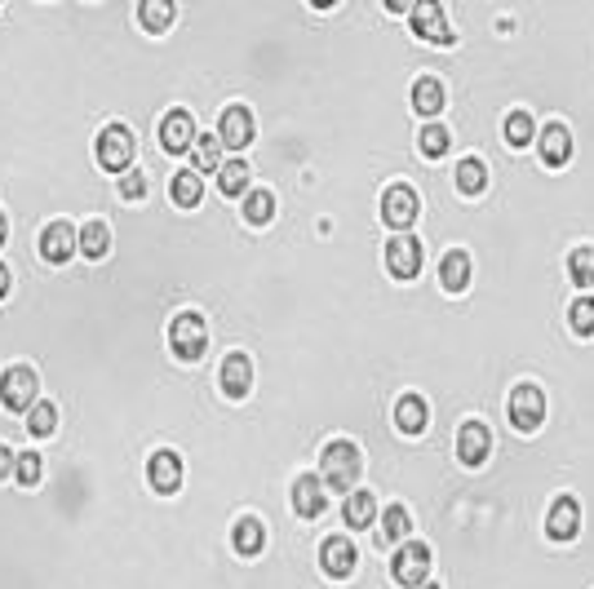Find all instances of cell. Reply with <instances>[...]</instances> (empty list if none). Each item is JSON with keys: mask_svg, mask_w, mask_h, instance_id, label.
<instances>
[{"mask_svg": "<svg viewBox=\"0 0 594 589\" xmlns=\"http://www.w3.org/2000/svg\"><path fill=\"white\" fill-rule=\"evenodd\" d=\"M36 390H40V381H36V372L27 368V364L5 368V377H0V399H5L9 412H32L36 403H40Z\"/></svg>", "mask_w": 594, "mask_h": 589, "instance_id": "5", "label": "cell"}, {"mask_svg": "<svg viewBox=\"0 0 594 589\" xmlns=\"http://www.w3.org/2000/svg\"><path fill=\"white\" fill-rule=\"evenodd\" d=\"M413 36L430 40V45H453V40H457L439 0H417V5H413Z\"/></svg>", "mask_w": 594, "mask_h": 589, "instance_id": "11", "label": "cell"}, {"mask_svg": "<svg viewBox=\"0 0 594 589\" xmlns=\"http://www.w3.org/2000/svg\"><path fill=\"white\" fill-rule=\"evenodd\" d=\"M249 386H253V364H249V355L235 350V355L222 359V390H227V399H244Z\"/></svg>", "mask_w": 594, "mask_h": 589, "instance_id": "20", "label": "cell"}, {"mask_svg": "<svg viewBox=\"0 0 594 589\" xmlns=\"http://www.w3.org/2000/svg\"><path fill=\"white\" fill-rule=\"evenodd\" d=\"M129 160H133V133L125 129V124H107V129L98 133V164L125 178Z\"/></svg>", "mask_w": 594, "mask_h": 589, "instance_id": "7", "label": "cell"}, {"mask_svg": "<svg viewBox=\"0 0 594 589\" xmlns=\"http://www.w3.org/2000/svg\"><path fill=\"white\" fill-rule=\"evenodd\" d=\"M364 470V452L355 448L351 439H333L329 448L320 452V479L324 488L333 492H355V479H360Z\"/></svg>", "mask_w": 594, "mask_h": 589, "instance_id": "1", "label": "cell"}, {"mask_svg": "<svg viewBox=\"0 0 594 589\" xmlns=\"http://www.w3.org/2000/svg\"><path fill=\"white\" fill-rule=\"evenodd\" d=\"M138 14H142V27H147V31H165L173 23V5H169V0H142Z\"/></svg>", "mask_w": 594, "mask_h": 589, "instance_id": "36", "label": "cell"}, {"mask_svg": "<svg viewBox=\"0 0 594 589\" xmlns=\"http://www.w3.org/2000/svg\"><path fill=\"white\" fill-rule=\"evenodd\" d=\"M448 107V89L439 76H417L413 80V111H422V116H439V111Z\"/></svg>", "mask_w": 594, "mask_h": 589, "instance_id": "23", "label": "cell"}, {"mask_svg": "<svg viewBox=\"0 0 594 589\" xmlns=\"http://www.w3.org/2000/svg\"><path fill=\"white\" fill-rule=\"evenodd\" d=\"M373 519H377V492L355 488L351 496H346V523H351V527H368Z\"/></svg>", "mask_w": 594, "mask_h": 589, "instance_id": "28", "label": "cell"}, {"mask_svg": "<svg viewBox=\"0 0 594 589\" xmlns=\"http://www.w3.org/2000/svg\"><path fill=\"white\" fill-rule=\"evenodd\" d=\"M581 519H586V510H581V501L572 492H563L555 496V505L546 510V536L550 541H577V532H581Z\"/></svg>", "mask_w": 594, "mask_h": 589, "instance_id": "8", "label": "cell"}, {"mask_svg": "<svg viewBox=\"0 0 594 589\" xmlns=\"http://www.w3.org/2000/svg\"><path fill=\"white\" fill-rule=\"evenodd\" d=\"M422 240L417 235H395L391 244H386V271H391L395 279H417V271H422Z\"/></svg>", "mask_w": 594, "mask_h": 589, "instance_id": "12", "label": "cell"}, {"mask_svg": "<svg viewBox=\"0 0 594 589\" xmlns=\"http://www.w3.org/2000/svg\"><path fill=\"white\" fill-rule=\"evenodd\" d=\"M27 430L36 434V439H49V434L58 430V408L49 399H40L32 412H27Z\"/></svg>", "mask_w": 594, "mask_h": 589, "instance_id": "35", "label": "cell"}, {"mask_svg": "<svg viewBox=\"0 0 594 589\" xmlns=\"http://www.w3.org/2000/svg\"><path fill=\"white\" fill-rule=\"evenodd\" d=\"M329 488H324L320 474H297L293 479V510L297 519H320L324 505H329V496H324Z\"/></svg>", "mask_w": 594, "mask_h": 589, "instance_id": "14", "label": "cell"}, {"mask_svg": "<svg viewBox=\"0 0 594 589\" xmlns=\"http://www.w3.org/2000/svg\"><path fill=\"white\" fill-rule=\"evenodd\" d=\"M382 217L395 226V231H408V226L422 217V200H417V191L408 182H395L382 191Z\"/></svg>", "mask_w": 594, "mask_h": 589, "instance_id": "9", "label": "cell"}, {"mask_svg": "<svg viewBox=\"0 0 594 589\" xmlns=\"http://www.w3.org/2000/svg\"><path fill=\"white\" fill-rule=\"evenodd\" d=\"M14 470H18V457L5 448V443H0V479H9V474H14Z\"/></svg>", "mask_w": 594, "mask_h": 589, "instance_id": "40", "label": "cell"}, {"mask_svg": "<svg viewBox=\"0 0 594 589\" xmlns=\"http://www.w3.org/2000/svg\"><path fill=\"white\" fill-rule=\"evenodd\" d=\"M18 483H27V488L40 483V457L36 452H18Z\"/></svg>", "mask_w": 594, "mask_h": 589, "instance_id": "39", "label": "cell"}, {"mask_svg": "<svg viewBox=\"0 0 594 589\" xmlns=\"http://www.w3.org/2000/svg\"><path fill=\"white\" fill-rule=\"evenodd\" d=\"M355 558H360V554H355L351 536H342V532L329 536V541L320 545V567L333 576V581H346V576L355 572Z\"/></svg>", "mask_w": 594, "mask_h": 589, "instance_id": "15", "label": "cell"}, {"mask_svg": "<svg viewBox=\"0 0 594 589\" xmlns=\"http://www.w3.org/2000/svg\"><path fill=\"white\" fill-rule=\"evenodd\" d=\"M457 191L462 195H484L488 191V178H493V173H488V160H479V155H466V160H457Z\"/></svg>", "mask_w": 594, "mask_h": 589, "instance_id": "24", "label": "cell"}, {"mask_svg": "<svg viewBox=\"0 0 594 589\" xmlns=\"http://www.w3.org/2000/svg\"><path fill=\"white\" fill-rule=\"evenodd\" d=\"M244 217H249L253 226H266L275 217V195L266 191V186H253V191L244 195Z\"/></svg>", "mask_w": 594, "mask_h": 589, "instance_id": "31", "label": "cell"}, {"mask_svg": "<svg viewBox=\"0 0 594 589\" xmlns=\"http://www.w3.org/2000/svg\"><path fill=\"white\" fill-rule=\"evenodd\" d=\"M408 532H413V514H408L399 501H395V505H386V510H382V532H377V541H382V545H399Z\"/></svg>", "mask_w": 594, "mask_h": 589, "instance_id": "26", "label": "cell"}, {"mask_svg": "<svg viewBox=\"0 0 594 589\" xmlns=\"http://www.w3.org/2000/svg\"><path fill=\"white\" fill-rule=\"evenodd\" d=\"M196 169H222V142L218 133H204L196 142Z\"/></svg>", "mask_w": 594, "mask_h": 589, "instance_id": "37", "label": "cell"}, {"mask_svg": "<svg viewBox=\"0 0 594 589\" xmlns=\"http://www.w3.org/2000/svg\"><path fill=\"white\" fill-rule=\"evenodd\" d=\"M426 421H430V408H426V399L417 395V390L399 395V403H395V426H399V434H422Z\"/></svg>", "mask_w": 594, "mask_h": 589, "instance_id": "22", "label": "cell"}, {"mask_svg": "<svg viewBox=\"0 0 594 589\" xmlns=\"http://www.w3.org/2000/svg\"><path fill=\"white\" fill-rule=\"evenodd\" d=\"M160 142H165V151H187V147H196L200 133H196V120H191V111L173 107L169 116L160 120Z\"/></svg>", "mask_w": 594, "mask_h": 589, "instance_id": "18", "label": "cell"}, {"mask_svg": "<svg viewBox=\"0 0 594 589\" xmlns=\"http://www.w3.org/2000/svg\"><path fill=\"white\" fill-rule=\"evenodd\" d=\"M470 275H475V262H470L466 248H448V253L439 257V288H444V293H466Z\"/></svg>", "mask_w": 594, "mask_h": 589, "instance_id": "17", "label": "cell"}, {"mask_svg": "<svg viewBox=\"0 0 594 589\" xmlns=\"http://www.w3.org/2000/svg\"><path fill=\"white\" fill-rule=\"evenodd\" d=\"M0 244H5V213H0Z\"/></svg>", "mask_w": 594, "mask_h": 589, "instance_id": "42", "label": "cell"}, {"mask_svg": "<svg viewBox=\"0 0 594 589\" xmlns=\"http://www.w3.org/2000/svg\"><path fill=\"white\" fill-rule=\"evenodd\" d=\"M568 279L577 288H590L594 284V244L590 240H581V244L568 248Z\"/></svg>", "mask_w": 594, "mask_h": 589, "instance_id": "27", "label": "cell"}, {"mask_svg": "<svg viewBox=\"0 0 594 589\" xmlns=\"http://www.w3.org/2000/svg\"><path fill=\"white\" fill-rule=\"evenodd\" d=\"M546 390L537 386V381H515L510 386V399H506V417H510V430L515 434H532L541 430V421H546Z\"/></svg>", "mask_w": 594, "mask_h": 589, "instance_id": "2", "label": "cell"}, {"mask_svg": "<svg viewBox=\"0 0 594 589\" xmlns=\"http://www.w3.org/2000/svg\"><path fill=\"white\" fill-rule=\"evenodd\" d=\"M9 284H14V275H9V266L0 262V297H9Z\"/></svg>", "mask_w": 594, "mask_h": 589, "instance_id": "41", "label": "cell"}, {"mask_svg": "<svg viewBox=\"0 0 594 589\" xmlns=\"http://www.w3.org/2000/svg\"><path fill=\"white\" fill-rule=\"evenodd\" d=\"M169 346H173V355H182V359H200L204 355V346H209V328H204V319L196 315V310H182V315H173Z\"/></svg>", "mask_w": 594, "mask_h": 589, "instance_id": "3", "label": "cell"}, {"mask_svg": "<svg viewBox=\"0 0 594 589\" xmlns=\"http://www.w3.org/2000/svg\"><path fill=\"white\" fill-rule=\"evenodd\" d=\"M147 479H151V488H156V492H178V483H182V457H178V452H169V448L151 452Z\"/></svg>", "mask_w": 594, "mask_h": 589, "instance_id": "19", "label": "cell"}, {"mask_svg": "<svg viewBox=\"0 0 594 589\" xmlns=\"http://www.w3.org/2000/svg\"><path fill=\"white\" fill-rule=\"evenodd\" d=\"M422 589H439V585H422Z\"/></svg>", "mask_w": 594, "mask_h": 589, "instance_id": "43", "label": "cell"}, {"mask_svg": "<svg viewBox=\"0 0 594 589\" xmlns=\"http://www.w3.org/2000/svg\"><path fill=\"white\" fill-rule=\"evenodd\" d=\"M231 545L240 554H258L262 545H266V523L258 519V514H244V519H235L231 527Z\"/></svg>", "mask_w": 594, "mask_h": 589, "instance_id": "25", "label": "cell"}, {"mask_svg": "<svg viewBox=\"0 0 594 589\" xmlns=\"http://www.w3.org/2000/svg\"><path fill=\"white\" fill-rule=\"evenodd\" d=\"M488 452H493V430H488L479 417H466L462 430H457V461L470 465V470H479V465L488 461Z\"/></svg>", "mask_w": 594, "mask_h": 589, "instance_id": "10", "label": "cell"}, {"mask_svg": "<svg viewBox=\"0 0 594 589\" xmlns=\"http://www.w3.org/2000/svg\"><path fill=\"white\" fill-rule=\"evenodd\" d=\"M204 195V182L196 169H178L173 173V204H182V209H196Z\"/></svg>", "mask_w": 594, "mask_h": 589, "instance_id": "29", "label": "cell"}, {"mask_svg": "<svg viewBox=\"0 0 594 589\" xmlns=\"http://www.w3.org/2000/svg\"><path fill=\"white\" fill-rule=\"evenodd\" d=\"M572 151H577V142H572V129L563 120H550L541 124L537 133V155H541V169H563V164H572Z\"/></svg>", "mask_w": 594, "mask_h": 589, "instance_id": "4", "label": "cell"}, {"mask_svg": "<svg viewBox=\"0 0 594 589\" xmlns=\"http://www.w3.org/2000/svg\"><path fill=\"white\" fill-rule=\"evenodd\" d=\"M71 253H80V231L71 222H54L40 231V257L54 266H63Z\"/></svg>", "mask_w": 594, "mask_h": 589, "instance_id": "13", "label": "cell"}, {"mask_svg": "<svg viewBox=\"0 0 594 589\" xmlns=\"http://www.w3.org/2000/svg\"><path fill=\"white\" fill-rule=\"evenodd\" d=\"M218 142H222V147H231V151L249 147V142H253V111L240 107V102L222 111V120H218Z\"/></svg>", "mask_w": 594, "mask_h": 589, "instance_id": "16", "label": "cell"}, {"mask_svg": "<svg viewBox=\"0 0 594 589\" xmlns=\"http://www.w3.org/2000/svg\"><path fill=\"white\" fill-rule=\"evenodd\" d=\"M120 195H125V200H142V195H147V173L129 169L125 178H120Z\"/></svg>", "mask_w": 594, "mask_h": 589, "instance_id": "38", "label": "cell"}, {"mask_svg": "<svg viewBox=\"0 0 594 589\" xmlns=\"http://www.w3.org/2000/svg\"><path fill=\"white\" fill-rule=\"evenodd\" d=\"M501 133H506V147L510 151H524V147H532L537 142V120H532V111L528 107H515L506 120H501Z\"/></svg>", "mask_w": 594, "mask_h": 589, "instance_id": "21", "label": "cell"}, {"mask_svg": "<svg viewBox=\"0 0 594 589\" xmlns=\"http://www.w3.org/2000/svg\"><path fill=\"white\" fill-rule=\"evenodd\" d=\"M568 324L577 337H594V293H581L577 302L568 306Z\"/></svg>", "mask_w": 594, "mask_h": 589, "instance_id": "34", "label": "cell"}, {"mask_svg": "<svg viewBox=\"0 0 594 589\" xmlns=\"http://www.w3.org/2000/svg\"><path fill=\"white\" fill-rule=\"evenodd\" d=\"M249 178H253L249 164H244V160H227L218 169V191L222 195H249Z\"/></svg>", "mask_w": 594, "mask_h": 589, "instance_id": "30", "label": "cell"}, {"mask_svg": "<svg viewBox=\"0 0 594 589\" xmlns=\"http://www.w3.org/2000/svg\"><path fill=\"white\" fill-rule=\"evenodd\" d=\"M417 147H422V155H430V160H439L448 147H453V133H448V124L430 120L422 133H417Z\"/></svg>", "mask_w": 594, "mask_h": 589, "instance_id": "32", "label": "cell"}, {"mask_svg": "<svg viewBox=\"0 0 594 589\" xmlns=\"http://www.w3.org/2000/svg\"><path fill=\"white\" fill-rule=\"evenodd\" d=\"M107 248H111V226L107 222H85V231H80V253L107 257Z\"/></svg>", "mask_w": 594, "mask_h": 589, "instance_id": "33", "label": "cell"}, {"mask_svg": "<svg viewBox=\"0 0 594 589\" xmlns=\"http://www.w3.org/2000/svg\"><path fill=\"white\" fill-rule=\"evenodd\" d=\"M391 576L399 585H430V545L426 541H404L395 550V563H391Z\"/></svg>", "mask_w": 594, "mask_h": 589, "instance_id": "6", "label": "cell"}]
</instances>
